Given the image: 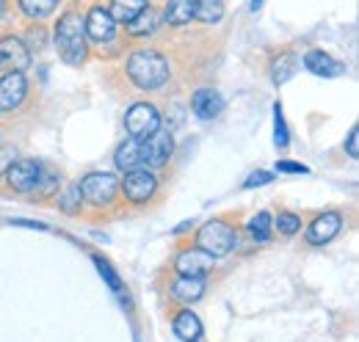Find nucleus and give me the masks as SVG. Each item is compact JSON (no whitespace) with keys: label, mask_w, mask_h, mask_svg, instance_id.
Segmentation results:
<instances>
[{"label":"nucleus","mask_w":359,"mask_h":342,"mask_svg":"<svg viewBox=\"0 0 359 342\" xmlns=\"http://www.w3.org/2000/svg\"><path fill=\"white\" fill-rule=\"evenodd\" d=\"M175 78L169 53L158 44H133L122 55V81L138 94H161Z\"/></svg>","instance_id":"obj_1"},{"label":"nucleus","mask_w":359,"mask_h":342,"mask_svg":"<svg viewBox=\"0 0 359 342\" xmlns=\"http://www.w3.org/2000/svg\"><path fill=\"white\" fill-rule=\"evenodd\" d=\"M53 44L67 67H86L91 61V44L83 28V6L78 0H69L61 8L53 25Z\"/></svg>","instance_id":"obj_2"},{"label":"nucleus","mask_w":359,"mask_h":342,"mask_svg":"<svg viewBox=\"0 0 359 342\" xmlns=\"http://www.w3.org/2000/svg\"><path fill=\"white\" fill-rule=\"evenodd\" d=\"M83 207L89 213H125L122 193H119V177L111 171H89L78 179Z\"/></svg>","instance_id":"obj_3"},{"label":"nucleus","mask_w":359,"mask_h":342,"mask_svg":"<svg viewBox=\"0 0 359 342\" xmlns=\"http://www.w3.org/2000/svg\"><path fill=\"white\" fill-rule=\"evenodd\" d=\"M191 243L196 249L208 252L213 259L229 256L241 243V229H238V224L226 221V215H219V218H210V221L199 224L194 238H191Z\"/></svg>","instance_id":"obj_4"},{"label":"nucleus","mask_w":359,"mask_h":342,"mask_svg":"<svg viewBox=\"0 0 359 342\" xmlns=\"http://www.w3.org/2000/svg\"><path fill=\"white\" fill-rule=\"evenodd\" d=\"M119 193H122V205L125 210H147L149 205L158 202L161 196V177L158 171L138 166V169L125 171V177L119 179Z\"/></svg>","instance_id":"obj_5"},{"label":"nucleus","mask_w":359,"mask_h":342,"mask_svg":"<svg viewBox=\"0 0 359 342\" xmlns=\"http://www.w3.org/2000/svg\"><path fill=\"white\" fill-rule=\"evenodd\" d=\"M161 128H163V114H161L158 102H152V100H135L125 111V130L130 138L147 141Z\"/></svg>","instance_id":"obj_6"},{"label":"nucleus","mask_w":359,"mask_h":342,"mask_svg":"<svg viewBox=\"0 0 359 342\" xmlns=\"http://www.w3.org/2000/svg\"><path fill=\"white\" fill-rule=\"evenodd\" d=\"M39 174H42V163L34 160V158H17L8 163V169L3 171L0 182L8 193H20V196H31L36 182H39Z\"/></svg>","instance_id":"obj_7"},{"label":"nucleus","mask_w":359,"mask_h":342,"mask_svg":"<svg viewBox=\"0 0 359 342\" xmlns=\"http://www.w3.org/2000/svg\"><path fill=\"white\" fill-rule=\"evenodd\" d=\"M31 100V81L25 72H0V116L17 114Z\"/></svg>","instance_id":"obj_8"},{"label":"nucleus","mask_w":359,"mask_h":342,"mask_svg":"<svg viewBox=\"0 0 359 342\" xmlns=\"http://www.w3.org/2000/svg\"><path fill=\"white\" fill-rule=\"evenodd\" d=\"M34 64V53L25 47L20 34L0 31V72H28Z\"/></svg>","instance_id":"obj_9"},{"label":"nucleus","mask_w":359,"mask_h":342,"mask_svg":"<svg viewBox=\"0 0 359 342\" xmlns=\"http://www.w3.org/2000/svg\"><path fill=\"white\" fill-rule=\"evenodd\" d=\"M175 155V135L169 128H161L155 135H149L147 141H141V166L158 171L169 166Z\"/></svg>","instance_id":"obj_10"},{"label":"nucleus","mask_w":359,"mask_h":342,"mask_svg":"<svg viewBox=\"0 0 359 342\" xmlns=\"http://www.w3.org/2000/svg\"><path fill=\"white\" fill-rule=\"evenodd\" d=\"M213 268H216V259L208 252L196 249L194 243L180 246L175 259H172V271L177 276H202V279H208L213 273Z\"/></svg>","instance_id":"obj_11"},{"label":"nucleus","mask_w":359,"mask_h":342,"mask_svg":"<svg viewBox=\"0 0 359 342\" xmlns=\"http://www.w3.org/2000/svg\"><path fill=\"white\" fill-rule=\"evenodd\" d=\"M346 226V218L340 210H323V213H315L313 221L307 224V232H304V243L307 246H326L332 243Z\"/></svg>","instance_id":"obj_12"},{"label":"nucleus","mask_w":359,"mask_h":342,"mask_svg":"<svg viewBox=\"0 0 359 342\" xmlns=\"http://www.w3.org/2000/svg\"><path fill=\"white\" fill-rule=\"evenodd\" d=\"M161 31H163V11H161V6H152V3H147L144 11H138L128 25H122V34L133 44L155 39Z\"/></svg>","instance_id":"obj_13"},{"label":"nucleus","mask_w":359,"mask_h":342,"mask_svg":"<svg viewBox=\"0 0 359 342\" xmlns=\"http://www.w3.org/2000/svg\"><path fill=\"white\" fill-rule=\"evenodd\" d=\"M166 293H169V299L180 303V306H191V303H196V301L205 299V293H208V279H202V276H169V282H166Z\"/></svg>","instance_id":"obj_14"},{"label":"nucleus","mask_w":359,"mask_h":342,"mask_svg":"<svg viewBox=\"0 0 359 342\" xmlns=\"http://www.w3.org/2000/svg\"><path fill=\"white\" fill-rule=\"evenodd\" d=\"M299 67H302V58H299V53H296L293 47H279V50H273L269 58L271 83L285 86L287 81H293L296 72H299Z\"/></svg>","instance_id":"obj_15"},{"label":"nucleus","mask_w":359,"mask_h":342,"mask_svg":"<svg viewBox=\"0 0 359 342\" xmlns=\"http://www.w3.org/2000/svg\"><path fill=\"white\" fill-rule=\"evenodd\" d=\"M191 111H194V116L199 122H210V119H216L224 111V97L219 94V88H210V86L194 88V94H191Z\"/></svg>","instance_id":"obj_16"},{"label":"nucleus","mask_w":359,"mask_h":342,"mask_svg":"<svg viewBox=\"0 0 359 342\" xmlns=\"http://www.w3.org/2000/svg\"><path fill=\"white\" fill-rule=\"evenodd\" d=\"M172 329L180 342H202V334H205V326L191 306H177L172 312Z\"/></svg>","instance_id":"obj_17"},{"label":"nucleus","mask_w":359,"mask_h":342,"mask_svg":"<svg viewBox=\"0 0 359 342\" xmlns=\"http://www.w3.org/2000/svg\"><path fill=\"white\" fill-rule=\"evenodd\" d=\"M163 11V28L169 31H185L194 25L196 17V0H166Z\"/></svg>","instance_id":"obj_18"},{"label":"nucleus","mask_w":359,"mask_h":342,"mask_svg":"<svg viewBox=\"0 0 359 342\" xmlns=\"http://www.w3.org/2000/svg\"><path fill=\"white\" fill-rule=\"evenodd\" d=\"M304 69L318 75V78H340V75H346V64L337 61L334 55H329L326 50H318V47L304 53Z\"/></svg>","instance_id":"obj_19"},{"label":"nucleus","mask_w":359,"mask_h":342,"mask_svg":"<svg viewBox=\"0 0 359 342\" xmlns=\"http://www.w3.org/2000/svg\"><path fill=\"white\" fill-rule=\"evenodd\" d=\"M61 185H64V174H61V169L45 166V163H42V174H39V182H36V188H34V193H31V202H39V205L53 202V199L58 196Z\"/></svg>","instance_id":"obj_20"},{"label":"nucleus","mask_w":359,"mask_h":342,"mask_svg":"<svg viewBox=\"0 0 359 342\" xmlns=\"http://www.w3.org/2000/svg\"><path fill=\"white\" fill-rule=\"evenodd\" d=\"M55 207H58V213L69 215V218H78V215L86 213L83 196H81V188H78V179H69V182L61 185V191L55 196Z\"/></svg>","instance_id":"obj_21"},{"label":"nucleus","mask_w":359,"mask_h":342,"mask_svg":"<svg viewBox=\"0 0 359 342\" xmlns=\"http://www.w3.org/2000/svg\"><path fill=\"white\" fill-rule=\"evenodd\" d=\"M14 6L25 22H45L64 6V0H14Z\"/></svg>","instance_id":"obj_22"},{"label":"nucleus","mask_w":359,"mask_h":342,"mask_svg":"<svg viewBox=\"0 0 359 342\" xmlns=\"http://www.w3.org/2000/svg\"><path fill=\"white\" fill-rule=\"evenodd\" d=\"M114 166L122 171V174L141 166V141H138V138H130V135H128V138L114 149Z\"/></svg>","instance_id":"obj_23"},{"label":"nucleus","mask_w":359,"mask_h":342,"mask_svg":"<svg viewBox=\"0 0 359 342\" xmlns=\"http://www.w3.org/2000/svg\"><path fill=\"white\" fill-rule=\"evenodd\" d=\"M273 215L269 210H260V213H255L246 224H243V232H246V238L252 240V243H269L271 238H273Z\"/></svg>","instance_id":"obj_24"},{"label":"nucleus","mask_w":359,"mask_h":342,"mask_svg":"<svg viewBox=\"0 0 359 342\" xmlns=\"http://www.w3.org/2000/svg\"><path fill=\"white\" fill-rule=\"evenodd\" d=\"M147 3H149V0H105V8H108V14L114 17V22L122 28V25H128V22L133 20L138 11L147 8Z\"/></svg>","instance_id":"obj_25"},{"label":"nucleus","mask_w":359,"mask_h":342,"mask_svg":"<svg viewBox=\"0 0 359 342\" xmlns=\"http://www.w3.org/2000/svg\"><path fill=\"white\" fill-rule=\"evenodd\" d=\"M226 14V0H196V17L194 22L205 25V28H213L224 20Z\"/></svg>","instance_id":"obj_26"},{"label":"nucleus","mask_w":359,"mask_h":342,"mask_svg":"<svg viewBox=\"0 0 359 342\" xmlns=\"http://www.w3.org/2000/svg\"><path fill=\"white\" fill-rule=\"evenodd\" d=\"M273 232L279 235V238H296L299 232H302V226H304V218L302 213H296V210H287V207H282L279 213L273 215Z\"/></svg>","instance_id":"obj_27"},{"label":"nucleus","mask_w":359,"mask_h":342,"mask_svg":"<svg viewBox=\"0 0 359 342\" xmlns=\"http://www.w3.org/2000/svg\"><path fill=\"white\" fill-rule=\"evenodd\" d=\"M91 262L97 265V273L105 279V285L114 290V293H122L125 290V282H122V276L114 271V265L105 259V256H100V254H91Z\"/></svg>","instance_id":"obj_28"},{"label":"nucleus","mask_w":359,"mask_h":342,"mask_svg":"<svg viewBox=\"0 0 359 342\" xmlns=\"http://www.w3.org/2000/svg\"><path fill=\"white\" fill-rule=\"evenodd\" d=\"M20 39L25 42V47L34 53H39V50H45V44H47V25L45 22H28V28L20 34Z\"/></svg>","instance_id":"obj_29"},{"label":"nucleus","mask_w":359,"mask_h":342,"mask_svg":"<svg viewBox=\"0 0 359 342\" xmlns=\"http://www.w3.org/2000/svg\"><path fill=\"white\" fill-rule=\"evenodd\" d=\"M273 144H276V149H287V144H290V132H287V125H285L282 102L273 105Z\"/></svg>","instance_id":"obj_30"},{"label":"nucleus","mask_w":359,"mask_h":342,"mask_svg":"<svg viewBox=\"0 0 359 342\" xmlns=\"http://www.w3.org/2000/svg\"><path fill=\"white\" fill-rule=\"evenodd\" d=\"M269 182H273V174L271 171H255V174H249L243 179V188L249 191V188H260V185H269Z\"/></svg>","instance_id":"obj_31"},{"label":"nucleus","mask_w":359,"mask_h":342,"mask_svg":"<svg viewBox=\"0 0 359 342\" xmlns=\"http://www.w3.org/2000/svg\"><path fill=\"white\" fill-rule=\"evenodd\" d=\"M11 160H17V149L11 144H0V177H3V171L8 169Z\"/></svg>","instance_id":"obj_32"},{"label":"nucleus","mask_w":359,"mask_h":342,"mask_svg":"<svg viewBox=\"0 0 359 342\" xmlns=\"http://www.w3.org/2000/svg\"><path fill=\"white\" fill-rule=\"evenodd\" d=\"M346 152H348V158H359V130L357 125L348 130V138H346Z\"/></svg>","instance_id":"obj_33"},{"label":"nucleus","mask_w":359,"mask_h":342,"mask_svg":"<svg viewBox=\"0 0 359 342\" xmlns=\"http://www.w3.org/2000/svg\"><path fill=\"white\" fill-rule=\"evenodd\" d=\"M276 171L279 174H310V169L304 163H293V160H279L276 163Z\"/></svg>","instance_id":"obj_34"},{"label":"nucleus","mask_w":359,"mask_h":342,"mask_svg":"<svg viewBox=\"0 0 359 342\" xmlns=\"http://www.w3.org/2000/svg\"><path fill=\"white\" fill-rule=\"evenodd\" d=\"M11 224H14V226H28V229H47L45 224H36V221H25V218H14Z\"/></svg>","instance_id":"obj_35"},{"label":"nucleus","mask_w":359,"mask_h":342,"mask_svg":"<svg viewBox=\"0 0 359 342\" xmlns=\"http://www.w3.org/2000/svg\"><path fill=\"white\" fill-rule=\"evenodd\" d=\"M263 3H266V0H252V11H260V8H263Z\"/></svg>","instance_id":"obj_36"},{"label":"nucleus","mask_w":359,"mask_h":342,"mask_svg":"<svg viewBox=\"0 0 359 342\" xmlns=\"http://www.w3.org/2000/svg\"><path fill=\"white\" fill-rule=\"evenodd\" d=\"M6 8H8V0H0V17L6 14Z\"/></svg>","instance_id":"obj_37"}]
</instances>
